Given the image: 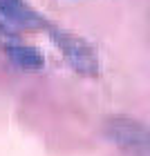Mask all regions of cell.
<instances>
[{
  "label": "cell",
  "mask_w": 150,
  "mask_h": 156,
  "mask_svg": "<svg viewBox=\"0 0 150 156\" xmlns=\"http://www.w3.org/2000/svg\"><path fill=\"white\" fill-rule=\"evenodd\" d=\"M47 34L72 72H76L83 78H99V74H101V60H99V54L90 40H85L83 36H78L74 31L61 29L56 25H49Z\"/></svg>",
  "instance_id": "cell-1"
},
{
  "label": "cell",
  "mask_w": 150,
  "mask_h": 156,
  "mask_svg": "<svg viewBox=\"0 0 150 156\" xmlns=\"http://www.w3.org/2000/svg\"><path fill=\"white\" fill-rule=\"evenodd\" d=\"M2 51L7 54V58H9L18 69H25V72H38V69L45 67V56H43L36 47L25 45L20 38L2 45Z\"/></svg>",
  "instance_id": "cell-4"
},
{
  "label": "cell",
  "mask_w": 150,
  "mask_h": 156,
  "mask_svg": "<svg viewBox=\"0 0 150 156\" xmlns=\"http://www.w3.org/2000/svg\"><path fill=\"white\" fill-rule=\"evenodd\" d=\"M103 136L130 156H150V127L128 114H112L103 120Z\"/></svg>",
  "instance_id": "cell-2"
},
{
  "label": "cell",
  "mask_w": 150,
  "mask_h": 156,
  "mask_svg": "<svg viewBox=\"0 0 150 156\" xmlns=\"http://www.w3.org/2000/svg\"><path fill=\"white\" fill-rule=\"evenodd\" d=\"M0 20H5L18 34L20 31H47V27L52 25L27 0H0Z\"/></svg>",
  "instance_id": "cell-3"
}]
</instances>
